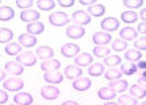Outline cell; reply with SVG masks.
Returning <instances> with one entry per match:
<instances>
[{"label":"cell","mask_w":146,"mask_h":105,"mask_svg":"<svg viewBox=\"0 0 146 105\" xmlns=\"http://www.w3.org/2000/svg\"><path fill=\"white\" fill-rule=\"evenodd\" d=\"M129 86V82L125 81V79H115V81H110L108 84V88L116 92V93H123Z\"/></svg>","instance_id":"cell-18"},{"label":"cell","mask_w":146,"mask_h":105,"mask_svg":"<svg viewBox=\"0 0 146 105\" xmlns=\"http://www.w3.org/2000/svg\"><path fill=\"white\" fill-rule=\"evenodd\" d=\"M141 105H146V101H143V102H142V104Z\"/></svg>","instance_id":"cell-53"},{"label":"cell","mask_w":146,"mask_h":105,"mask_svg":"<svg viewBox=\"0 0 146 105\" xmlns=\"http://www.w3.org/2000/svg\"><path fill=\"white\" fill-rule=\"evenodd\" d=\"M139 18L146 23V8H142L141 12H139Z\"/></svg>","instance_id":"cell-47"},{"label":"cell","mask_w":146,"mask_h":105,"mask_svg":"<svg viewBox=\"0 0 146 105\" xmlns=\"http://www.w3.org/2000/svg\"><path fill=\"white\" fill-rule=\"evenodd\" d=\"M60 66H61V63H60V61L58 59H47V61H45V62H42L41 65V69L43 70V72H57L58 69H60Z\"/></svg>","instance_id":"cell-19"},{"label":"cell","mask_w":146,"mask_h":105,"mask_svg":"<svg viewBox=\"0 0 146 105\" xmlns=\"http://www.w3.org/2000/svg\"><path fill=\"white\" fill-rule=\"evenodd\" d=\"M73 89L78 90V92H84V90H88L91 88V79L87 77H80V78L74 79L73 81Z\"/></svg>","instance_id":"cell-15"},{"label":"cell","mask_w":146,"mask_h":105,"mask_svg":"<svg viewBox=\"0 0 146 105\" xmlns=\"http://www.w3.org/2000/svg\"><path fill=\"white\" fill-rule=\"evenodd\" d=\"M3 86L8 92H18V90H21L25 86V82L21 78H18V77H11V78L5 79Z\"/></svg>","instance_id":"cell-3"},{"label":"cell","mask_w":146,"mask_h":105,"mask_svg":"<svg viewBox=\"0 0 146 105\" xmlns=\"http://www.w3.org/2000/svg\"><path fill=\"white\" fill-rule=\"evenodd\" d=\"M115 96H116V92L108 88V86H104V88H100L98 90V97L102 98V100H112Z\"/></svg>","instance_id":"cell-25"},{"label":"cell","mask_w":146,"mask_h":105,"mask_svg":"<svg viewBox=\"0 0 146 105\" xmlns=\"http://www.w3.org/2000/svg\"><path fill=\"white\" fill-rule=\"evenodd\" d=\"M88 73L91 77H99L102 74H104V65L103 63H94L88 69Z\"/></svg>","instance_id":"cell-27"},{"label":"cell","mask_w":146,"mask_h":105,"mask_svg":"<svg viewBox=\"0 0 146 105\" xmlns=\"http://www.w3.org/2000/svg\"><path fill=\"white\" fill-rule=\"evenodd\" d=\"M14 105H16V104H14Z\"/></svg>","instance_id":"cell-54"},{"label":"cell","mask_w":146,"mask_h":105,"mask_svg":"<svg viewBox=\"0 0 146 105\" xmlns=\"http://www.w3.org/2000/svg\"><path fill=\"white\" fill-rule=\"evenodd\" d=\"M122 62V58L119 55H108L107 58H104V63L103 65H107V66H116Z\"/></svg>","instance_id":"cell-37"},{"label":"cell","mask_w":146,"mask_h":105,"mask_svg":"<svg viewBox=\"0 0 146 105\" xmlns=\"http://www.w3.org/2000/svg\"><path fill=\"white\" fill-rule=\"evenodd\" d=\"M126 49H127V42L122 41V39L112 41V50L114 51H125Z\"/></svg>","instance_id":"cell-38"},{"label":"cell","mask_w":146,"mask_h":105,"mask_svg":"<svg viewBox=\"0 0 146 105\" xmlns=\"http://www.w3.org/2000/svg\"><path fill=\"white\" fill-rule=\"evenodd\" d=\"M5 54H8V55H19L22 51V46L19 43H8L4 49Z\"/></svg>","instance_id":"cell-29"},{"label":"cell","mask_w":146,"mask_h":105,"mask_svg":"<svg viewBox=\"0 0 146 105\" xmlns=\"http://www.w3.org/2000/svg\"><path fill=\"white\" fill-rule=\"evenodd\" d=\"M49 22H50L52 26L61 27V26H66L70 22V19H69V16L65 12H53L52 15L49 16Z\"/></svg>","instance_id":"cell-1"},{"label":"cell","mask_w":146,"mask_h":105,"mask_svg":"<svg viewBox=\"0 0 146 105\" xmlns=\"http://www.w3.org/2000/svg\"><path fill=\"white\" fill-rule=\"evenodd\" d=\"M41 96L45 100H57L60 96V89L54 85H46L41 89Z\"/></svg>","instance_id":"cell-4"},{"label":"cell","mask_w":146,"mask_h":105,"mask_svg":"<svg viewBox=\"0 0 146 105\" xmlns=\"http://www.w3.org/2000/svg\"><path fill=\"white\" fill-rule=\"evenodd\" d=\"M85 35V30L84 27L77 26V24H73V26H69L66 28V37L70 38V39H80Z\"/></svg>","instance_id":"cell-9"},{"label":"cell","mask_w":146,"mask_h":105,"mask_svg":"<svg viewBox=\"0 0 146 105\" xmlns=\"http://www.w3.org/2000/svg\"><path fill=\"white\" fill-rule=\"evenodd\" d=\"M81 5H92V4H95L96 1H89V0H80L78 1Z\"/></svg>","instance_id":"cell-46"},{"label":"cell","mask_w":146,"mask_h":105,"mask_svg":"<svg viewBox=\"0 0 146 105\" xmlns=\"http://www.w3.org/2000/svg\"><path fill=\"white\" fill-rule=\"evenodd\" d=\"M119 34H120V38L125 42L126 41H133V39L137 38V30L133 28V27H125V28H122Z\"/></svg>","instance_id":"cell-24"},{"label":"cell","mask_w":146,"mask_h":105,"mask_svg":"<svg viewBox=\"0 0 146 105\" xmlns=\"http://www.w3.org/2000/svg\"><path fill=\"white\" fill-rule=\"evenodd\" d=\"M33 4H34L33 0H27V1H25V0H18V1H16V5H18L19 8H25V10H30L33 7Z\"/></svg>","instance_id":"cell-41"},{"label":"cell","mask_w":146,"mask_h":105,"mask_svg":"<svg viewBox=\"0 0 146 105\" xmlns=\"http://www.w3.org/2000/svg\"><path fill=\"white\" fill-rule=\"evenodd\" d=\"M125 58L131 63L138 62V61L142 58V52L139 51V50H134V49H131V50H127V51L125 52Z\"/></svg>","instance_id":"cell-26"},{"label":"cell","mask_w":146,"mask_h":105,"mask_svg":"<svg viewBox=\"0 0 146 105\" xmlns=\"http://www.w3.org/2000/svg\"><path fill=\"white\" fill-rule=\"evenodd\" d=\"M123 5L127 8H139L143 5V0H125Z\"/></svg>","instance_id":"cell-39"},{"label":"cell","mask_w":146,"mask_h":105,"mask_svg":"<svg viewBox=\"0 0 146 105\" xmlns=\"http://www.w3.org/2000/svg\"><path fill=\"white\" fill-rule=\"evenodd\" d=\"M130 96H133L134 98H143L146 96V89H143L139 85H133L130 88Z\"/></svg>","instance_id":"cell-30"},{"label":"cell","mask_w":146,"mask_h":105,"mask_svg":"<svg viewBox=\"0 0 146 105\" xmlns=\"http://www.w3.org/2000/svg\"><path fill=\"white\" fill-rule=\"evenodd\" d=\"M122 20L125 22V23H135L138 20V14H137L135 11L133 10H129V11H125V12H122Z\"/></svg>","instance_id":"cell-28"},{"label":"cell","mask_w":146,"mask_h":105,"mask_svg":"<svg viewBox=\"0 0 146 105\" xmlns=\"http://www.w3.org/2000/svg\"><path fill=\"white\" fill-rule=\"evenodd\" d=\"M112 41V37L110 32L106 31H98L92 35V42L96 45V46H106L107 43H110Z\"/></svg>","instance_id":"cell-5"},{"label":"cell","mask_w":146,"mask_h":105,"mask_svg":"<svg viewBox=\"0 0 146 105\" xmlns=\"http://www.w3.org/2000/svg\"><path fill=\"white\" fill-rule=\"evenodd\" d=\"M137 98H134L130 94H122L118 98V104L119 105H137Z\"/></svg>","instance_id":"cell-34"},{"label":"cell","mask_w":146,"mask_h":105,"mask_svg":"<svg viewBox=\"0 0 146 105\" xmlns=\"http://www.w3.org/2000/svg\"><path fill=\"white\" fill-rule=\"evenodd\" d=\"M137 30H138V32H141V34H146V23H145V22L139 23Z\"/></svg>","instance_id":"cell-44"},{"label":"cell","mask_w":146,"mask_h":105,"mask_svg":"<svg viewBox=\"0 0 146 105\" xmlns=\"http://www.w3.org/2000/svg\"><path fill=\"white\" fill-rule=\"evenodd\" d=\"M16 62L22 66H34L36 62V55L31 51H23L19 55H16Z\"/></svg>","instance_id":"cell-2"},{"label":"cell","mask_w":146,"mask_h":105,"mask_svg":"<svg viewBox=\"0 0 146 105\" xmlns=\"http://www.w3.org/2000/svg\"><path fill=\"white\" fill-rule=\"evenodd\" d=\"M104 77H106V79H108V81L120 79V77H122V72L118 70V69H108V70L104 73Z\"/></svg>","instance_id":"cell-35"},{"label":"cell","mask_w":146,"mask_h":105,"mask_svg":"<svg viewBox=\"0 0 146 105\" xmlns=\"http://www.w3.org/2000/svg\"><path fill=\"white\" fill-rule=\"evenodd\" d=\"M8 101V94L4 90H0V104H5Z\"/></svg>","instance_id":"cell-43"},{"label":"cell","mask_w":146,"mask_h":105,"mask_svg":"<svg viewBox=\"0 0 146 105\" xmlns=\"http://www.w3.org/2000/svg\"><path fill=\"white\" fill-rule=\"evenodd\" d=\"M106 12V8L103 4H100V3H95V4L89 5L88 7V15L91 16H96V18H99V16H103Z\"/></svg>","instance_id":"cell-23"},{"label":"cell","mask_w":146,"mask_h":105,"mask_svg":"<svg viewBox=\"0 0 146 105\" xmlns=\"http://www.w3.org/2000/svg\"><path fill=\"white\" fill-rule=\"evenodd\" d=\"M91 62H94V58L88 52H80L77 57L74 58V65L78 66V68L88 66V65H91Z\"/></svg>","instance_id":"cell-14"},{"label":"cell","mask_w":146,"mask_h":105,"mask_svg":"<svg viewBox=\"0 0 146 105\" xmlns=\"http://www.w3.org/2000/svg\"><path fill=\"white\" fill-rule=\"evenodd\" d=\"M61 54L66 58H76L80 54V47L76 43H65L61 47Z\"/></svg>","instance_id":"cell-7"},{"label":"cell","mask_w":146,"mask_h":105,"mask_svg":"<svg viewBox=\"0 0 146 105\" xmlns=\"http://www.w3.org/2000/svg\"><path fill=\"white\" fill-rule=\"evenodd\" d=\"M14 37V32L10 28H0V43H8Z\"/></svg>","instance_id":"cell-33"},{"label":"cell","mask_w":146,"mask_h":105,"mask_svg":"<svg viewBox=\"0 0 146 105\" xmlns=\"http://www.w3.org/2000/svg\"><path fill=\"white\" fill-rule=\"evenodd\" d=\"M43 79L46 81L47 84H60L62 82V74L57 73V72H47V73L43 74Z\"/></svg>","instance_id":"cell-20"},{"label":"cell","mask_w":146,"mask_h":105,"mask_svg":"<svg viewBox=\"0 0 146 105\" xmlns=\"http://www.w3.org/2000/svg\"><path fill=\"white\" fill-rule=\"evenodd\" d=\"M18 41H19V45H21V46H25V47H33V46L36 45V38L34 37V35H30L29 32L21 34L19 38H18Z\"/></svg>","instance_id":"cell-16"},{"label":"cell","mask_w":146,"mask_h":105,"mask_svg":"<svg viewBox=\"0 0 146 105\" xmlns=\"http://www.w3.org/2000/svg\"><path fill=\"white\" fill-rule=\"evenodd\" d=\"M61 105H78L76 101H70V100H68V101H65V102H62Z\"/></svg>","instance_id":"cell-49"},{"label":"cell","mask_w":146,"mask_h":105,"mask_svg":"<svg viewBox=\"0 0 146 105\" xmlns=\"http://www.w3.org/2000/svg\"><path fill=\"white\" fill-rule=\"evenodd\" d=\"M21 19L23 22H27V23H34V22H38L39 19V12L36 10H23L21 12Z\"/></svg>","instance_id":"cell-12"},{"label":"cell","mask_w":146,"mask_h":105,"mask_svg":"<svg viewBox=\"0 0 146 105\" xmlns=\"http://www.w3.org/2000/svg\"><path fill=\"white\" fill-rule=\"evenodd\" d=\"M58 4L61 5V7H72L74 4V0H60Z\"/></svg>","instance_id":"cell-42"},{"label":"cell","mask_w":146,"mask_h":105,"mask_svg":"<svg viewBox=\"0 0 146 105\" xmlns=\"http://www.w3.org/2000/svg\"><path fill=\"white\" fill-rule=\"evenodd\" d=\"M120 72L122 74H126V75H131V74H134L137 72V65L135 63H125V65H122L120 66Z\"/></svg>","instance_id":"cell-36"},{"label":"cell","mask_w":146,"mask_h":105,"mask_svg":"<svg viewBox=\"0 0 146 105\" xmlns=\"http://www.w3.org/2000/svg\"><path fill=\"white\" fill-rule=\"evenodd\" d=\"M35 55L38 58H41L43 61H47V59H52L53 55H54V50L49 46H39L36 47L35 50Z\"/></svg>","instance_id":"cell-13"},{"label":"cell","mask_w":146,"mask_h":105,"mask_svg":"<svg viewBox=\"0 0 146 105\" xmlns=\"http://www.w3.org/2000/svg\"><path fill=\"white\" fill-rule=\"evenodd\" d=\"M72 20L74 22L77 26L83 27V26H85V24H89V23H91V16L88 15V12L78 10V11H76V12H73Z\"/></svg>","instance_id":"cell-6"},{"label":"cell","mask_w":146,"mask_h":105,"mask_svg":"<svg viewBox=\"0 0 146 105\" xmlns=\"http://www.w3.org/2000/svg\"><path fill=\"white\" fill-rule=\"evenodd\" d=\"M106 105H119V104H116V102H107Z\"/></svg>","instance_id":"cell-51"},{"label":"cell","mask_w":146,"mask_h":105,"mask_svg":"<svg viewBox=\"0 0 146 105\" xmlns=\"http://www.w3.org/2000/svg\"><path fill=\"white\" fill-rule=\"evenodd\" d=\"M64 73H65V77L69 79H77L80 78L81 75H83V69L76 66V65H69L65 68L64 70Z\"/></svg>","instance_id":"cell-10"},{"label":"cell","mask_w":146,"mask_h":105,"mask_svg":"<svg viewBox=\"0 0 146 105\" xmlns=\"http://www.w3.org/2000/svg\"><path fill=\"white\" fill-rule=\"evenodd\" d=\"M14 16H15V11L10 5L0 7V20L1 22H8L11 19H14Z\"/></svg>","instance_id":"cell-21"},{"label":"cell","mask_w":146,"mask_h":105,"mask_svg":"<svg viewBox=\"0 0 146 105\" xmlns=\"http://www.w3.org/2000/svg\"><path fill=\"white\" fill-rule=\"evenodd\" d=\"M36 7L42 11H50L56 7V1H53V0H39V1H36Z\"/></svg>","instance_id":"cell-32"},{"label":"cell","mask_w":146,"mask_h":105,"mask_svg":"<svg viewBox=\"0 0 146 105\" xmlns=\"http://www.w3.org/2000/svg\"><path fill=\"white\" fill-rule=\"evenodd\" d=\"M4 78H5V72H4V70H1V69H0V81H3Z\"/></svg>","instance_id":"cell-50"},{"label":"cell","mask_w":146,"mask_h":105,"mask_svg":"<svg viewBox=\"0 0 146 105\" xmlns=\"http://www.w3.org/2000/svg\"><path fill=\"white\" fill-rule=\"evenodd\" d=\"M142 77H145V78H146V70H143V73H142Z\"/></svg>","instance_id":"cell-52"},{"label":"cell","mask_w":146,"mask_h":105,"mask_svg":"<svg viewBox=\"0 0 146 105\" xmlns=\"http://www.w3.org/2000/svg\"><path fill=\"white\" fill-rule=\"evenodd\" d=\"M100 27H102V30H104L106 32L115 31V30H118V28H119V20H118L116 18L110 16V18H106V19L102 20Z\"/></svg>","instance_id":"cell-8"},{"label":"cell","mask_w":146,"mask_h":105,"mask_svg":"<svg viewBox=\"0 0 146 105\" xmlns=\"http://www.w3.org/2000/svg\"><path fill=\"white\" fill-rule=\"evenodd\" d=\"M137 69H143V70H146V62H145V61L138 62V65H137Z\"/></svg>","instance_id":"cell-48"},{"label":"cell","mask_w":146,"mask_h":105,"mask_svg":"<svg viewBox=\"0 0 146 105\" xmlns=\"http://www.w3.org/2000/svg\"><path fill=\"white\" fill-rule=\"evenodd\" d=\"M110 52H111V50L107 46H96L94 49V55L96 58H107L110 55Z\"/></svg>","instance_id":"cell-31"},{"label":"cell","mask_w":146,"mask_h":105,"mask_svg":"<svg viewBox=\"0 0 146 105\" xmlns=\"http://www.w3.org/2000/svg\"><path fill=\"white\" fill-rule=\"evenodd\" d=\"M4 69H5L7 73L12 74V75H21V74H23V72H25L23 66H22L21 63H18L16 61H10V62H7Z\"/></svg>","instance_id":"cell-11"},{"label":"cell","mask_w":146,"mask_h":105,"mask_svg":"<svg viewBox=\"0 0 146 105\" xmlns=\"http://www.w3.org/2000/svg\"><path fill=\"white\" fill-rule=\"evenodd\" d=\"M26 30L30 35H39V34L45 31V26L41 22H34V23H29L27 24Z\"/></svg>","instance_id":"cell-22"},{"label":"cell","mask_w":146,"mask_h":105,"mask_svg":"<svg viewBox=\"0 0 146 105\" xmlns=\"http://www.w3.org/2000/svg\"><path fill=\"white\" fill-rule=\"evenodd\" d=\"M134 46L138 50H146V37H141L134 41Z\"/></svg>","instance_id":"cell-40"},{"label":"cell","mask_w":146,"mask_h":105,"mask_svg":"<svg viewBox=\"0 0 146 105\" xmlns=\"http://www.w3.org/2000/svg\"><path fill=\"white\" fill-rule=\"evenodd\" d=\"M138 85H139V86H142L143 89H146V78H145V77H141V78L138 79Z\"/></svg>","instance_id":"cell-45"},{"label":"cell","mask_w":146,"mask_h":105,"mask_svg":"<svg viewBox=\"0 0 146 105\" xmlns=\"http://www.w3.org/2000/svg\"><path fill=\"white\" fill-rule=\"evenodd\" d=\"M14 101L16 105H31L34 97L30 93H18L14 96Z\"/></svg>","instance_id":"cell-17"}]
</instances>
